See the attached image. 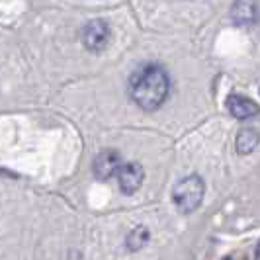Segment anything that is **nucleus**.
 I'll return each mask as SVG.
<instances>
[{
  "label": "nucleus",
  "instance_id": "1",
  "mask_svg": "<svg viewBox=\"0 0 260 260\" xmlns=\"http://www.w3.org/2000/svg\"><path fill=\"white\" fill-rule=\"evenodd\" d=\"M170 92V78L167 69L156 63L137 67L129 77V96L139 108L153 112L165 104Z\"/></svg>",
  "mask_w": 260,
  "mask_h": 260
},
{
  "label": "nucleus",
  "instance_id": "2",
  "mask_svg": "<svg viewBox=\"0 0 260 260\" xmlns=\"http://www.w3.org/2000/svg\"><path fill=\"white\" fill-rule=\"evenodd\" d=\"M204 180L198 174H190L182 180H178L172 188V202L180 213H192L200 208L204 200Z\"/></svg>",
  "mask_w": 260,
  "mask_h": 260
},
{
  "label": "nucleus",
  "instance_id": "3",
  "mask_svg": "<svg viewBox=\"0 0 260 260\" xmlns=\"http://www.w3.org/2000/svg\"><path fill=\"white\" fill-rule=\"evenodd\" d=\"M110 41V26L104 20H90L82 27V43L88 51H102Z\"/></svg>",
  "mask_w": 260,
  "mask_h": 260
},
{
  "label": "nucleus",
  "instance_id": "4",
  "mask_svg": "<svg viewBox=\"0 0 260 260\" xmlns=\"http://www.w3.org/2000/svg\"><path fill=\"white\" fill-rule=\"evenodd\" d=\"M117 180H119V190L123 194H135L145 178V170L139 162H121V167L116 172Z\"/></svg>",
  "mask_w": 260,
  "mask_h": 260
},
{
  "label": "nucleus",
  "instance_id": "5",
  "mask_svg": "<svg viewBox=\"0 0 260 260\" xmlns=\"http://www.w3.org/2000/svg\"><path fill=\"white\" fill-rule=\"evenodd\" d=\"M121 156L117 151H102V153H98L96 158H94V162H92V172H94V176L98 178V180H110V178H114L116 176L117 169L121 167Z\"/></svg>",
  "mask_w": 260,
  "mask_h": 260
},
{
  "label": "nucleus",
  "instance_id": "6",
  "mask_svg": "<svg viewBox=\"0 0 260 260\" xmlns=\"http://www.w3.org/2000/svg\"><path fill=\"white\" fill-rule=\"evenodd\" d=\"M231 18L237 26L250 27L256 24L258 18V4L256 0H237L231 8Z\"/></svg>",
  "mask_w": 260,
  "mask_h": 260
},
{
  "label": "nucleus",
  "instance_id": "7",
  "mask_svg": "<svg viewBox=\"0 0 260 260\" xmlns=\"http://www.w3.org/2000/svg\"><path fill=\"white\" fill-rule=\"evenodd\" d=\"M227 108L237 119H248V117L256 116L258 114V106L256 102H252L247 96L241 94H231L227 98Z\"/></svg>",
  "mask_w": 260,
  "mask_h": 260
},
{
  "label": "nucleus",
  "instance_id": "8",
  "mask_svg": "<svg viewBox=\"0 0 260 260\" xmlns=\"http://www.w3.org/2000/svg\"><path fill=\"white\" fill-rule=\"evenodd\" d=\"M258 145V133L256 129H243L237 137V151L241 155H250Z\"/></svg>",
  "mask_w": 260,
  "mask_h": 260
},
{
  "label": "nucleus",
  "instance_id": "9",
  "mask_svg": "<svg viewBox=\"0 0 260 260\" xmlns=\"http://www.w3.org/2000/svg\"><path fill=\"white\" fill-rule=\"evenodd\" d=\"M147 243H149V229L143 227V225L135 227V229L127 235V247H129V250H141Z\"/></svg>",
  "mask_w": 260,
  "mask_h": 260
}]
</instances>
